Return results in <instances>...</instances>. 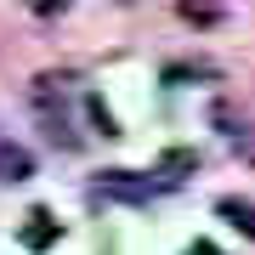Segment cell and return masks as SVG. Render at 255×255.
Here are the masks:
<instances>
[{"mask_svg": "<svg viewBox=\"0 0 255 255\" xmlns=\"http://www.w3.org/2000/svg\"><path fill=\"white\" fill-rule=\"evenodd\" d=\"M97 193L102 199H125V204H147L159 193V182H147V176H136V170H108L97 182Z\"/></svg>", "mask_w": 255, "mask_h": 255, "instance_id": "1", "label": "cell"}, {"mask_svg": "<svg viewBox=\"0 0 255 255\" xmlns=\"http://www.w3.org/2000/svg\"><path fill=\"white\" fill-rule=\"evenodd\" d=\"M28 170H34V159H28L23 147H11V142H0V176H6V182H23Z\"/></svg>", "mask_w": 255, "mask_h": 255, "instance_id": "2", "label": "cell"}, {"mask_svg": "<svg viewBox=\"0 0 255 255\" xmlns=\"http://www.w3.org/2000/svg\"><path fill=\"white\" fill-rule=\"evenodd\" d=\"M221 216H227V221H238V227H244V233L255 238V204H238V199H221Z\"/></svg>", "mask_w": 255, "mask_h": 255, "instance_id": "3", "label": "cell"}]
</instances>
